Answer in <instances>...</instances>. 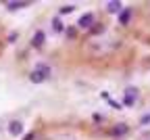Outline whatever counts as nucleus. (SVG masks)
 <instances>
[{"instance_id":"nucleus-3","label":"nucleus","mask_w":150,"mask_h":140,"mask_svg":"<svg viewBox=\"0 0 150 140\" xmlns=\"http://www.w3.org/2000/svg\"><path fill=\"white\" fill-rule=\"evenodd\" d=\"M8 132H11V134H19V132H21V124H19V121H15V124H11V128H8Z\"/></svg>"},{"instance_id":"nucleus-4","label":"nucleus","mask_w":150,"mask_h":140,"mask_svg":"<svg viewBox=\"0 0 150 140\" xmlns=\"http://www.w3.org/2000/svg\"><path fill=\"white\" fill-rule=\"evenodd\" d=\"M8 9H19V6H25V2H11V4H6Z\"/></svg>"},{"instance_id":"nucleus-5","label":"nucleus","mask_w":150,"mask_h":140,"mask_svg":"<svg viewBox=\"0 0 150 140\" xmlns=\"http://www.w3.org/2000/svg\"><path fill=\"white\" fill-rule=\"evenodd\" d=\"M31 138H33V136H31V134H29V136H25V138H23V140H31Z\"/></svg>"},{"instance_id":"nucleus-2","label":"nucleus","mask_w":150,"mask_h":140,"mask_svg":"<svg viewBox=\"0 0 150 140\" xmlns=\"http://www.w3.org/2000/svg\"><path fill=\"white\" fill-rule=\"evenodd\" d=\"M42 42H44V34L38 31V34L33 36V46H42Z\"/></svg>"},{"instance_id":"nucleus-1","label":"nucleus","mask_w":150,"mask_h":140,"mask_svg":"<svg viewBox=\"0 0 150 140\" xmlns=\"http://www.w3.org/2000/svg\"><path fill=\"white\" fill-rule=\"evenodd\" d=\"M46 73H48V69H44V67H40V69H35L33 73H31V82H42V79L46 77Z\"/></svg>"}]
</instances>
